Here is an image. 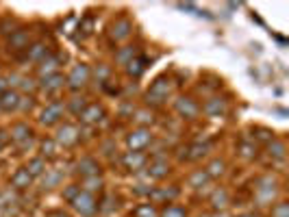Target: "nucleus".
Returning a JSON list of instances; mask_svg holds the SVG:
<instances>
[{
	"label": "nucleus",
	"mask_w": 289,
	"mask_h": 217,
	"mask_svg": "<svg viewBox=\"0 0 289 217\" xmlns=\"http://www.w3.org/2000/svg\"><path fill=\"white\" fill-rule=\"evenodd\" d=\"M61 115H63V107L59 102H53V104H48V107L41 111L39 122L46 124V126H53V124L59 122V117H61Z\"/></svg>",
	"instance_id": "6"
},
{
	"label": "nucleus",
	"mask_w": 289,
	"mask_h": 217,
	"mask_svg": "<svg viewBox=\"0 0 289 217\" xmlns=\"http://www.w3.org/2000/svg\"><path fill=\"white\" fill-rule=\"evenodd\" d=\"M4 91H7V81H4V78H0V96H2Z\"/></svg>",
	"instance_id": "43"
},
{
	"label": "nucleus",
	"mask_w": 289,
	"mask_h": 217,
	"mask_svg": "<svg viewBox=\"0 0 289 217\" xmlns=\"http://www.w3.org/2000/svg\"><path fill=\"white\" fill-rule=\"evenodd\" d=\"M137 122H142V124H146V122H152V115H148V113H137Z\"/></svg>",
	"instance_id": "41"
},
{
	"label": "nucleus",
	"mask_w": 289,
	"mask_h": 217,
	"mask_svg": "<svg viewBox=\"0 0 289 217\" xmlns=\"http://www.w3.org/2000/svg\"><path fill=\"white\" fill-rule=\"evenodd\" d=\"M63 76H61V74H53V76H48V78H46V81H44V89L46 91H57V89H61V87H63Z\"/></svg>",
	"instance_id": "24"
},
{
	"label": "nucleus",
	"mask_w": 289,
	"mask_h": 217,
	"mask_svg": "<svg viewBox=\"0 0 289 217\" xmlns=\"http://www.w3.org/2000/svg\"><path fill=\"white\" fill-rule=\"evenodd\" d=\"M274 193H276V183H274L272 178H261V181H259V187H257L259 200H261V202L272 200Z\"/></svg>",
	"instance_id": "9"
},
{
	"label": "nucleus",
	"mask_w": 289,
	"mask_h": 217,
	"mask_svg": "<svg viewBox=\"0 0 289 217\" xmlns=\"http://www.w3.org/2000/svg\"><path fill=\"white\" fill-rule=\"evenodd\" d=\"M146 66H148V59L135 57V59H130V61L126 63V72L130 74V76H142V74L146 72Z\"/></svg>",
	"instance_id": "16"
},
{
	"label": "nucleus",
	"mask_w": 289,
	"mask_h": 217,
	"mask_svg": "<svg viewBox=\"0 0 289 217\" xmlns=\"http://www.w3.org/2000/svg\"><path fill=\"white\" fill-rule=\"evenodd\" d=\"M20 107V94L18 91H4L2 96H0V109L2 111H16Z\"/></svg>",
	"instance_id": "12"
},
{
	"label": "nucleus",
	"mask_w": 289,
	"mask_h": 217,
	"mask_svg": "<svg viewBox=\"0 0 289 217\" xmlns=\"http://www.w3.org/2000/svg\"><path fill=\"white\" fill-rule=\"evenodd\" d=\"M130 31H133V26H130V22L126 17H120V20H115L113 24H111V37L113 39H126L130 35Z\"/></svg>",
	"instance_id": "8"
},
{
	"label": "nucleus",
	"mask_w": 289,
	"mask_h": 217,
	"mask_svg": "<svg viewBox=\"0 0 289 217\" xmlns=\"http://www.w3.org/2000/svg\"><path fill=\"white\" fill-rule=\"evenodd\" d=\"M100 184H102V181H100L98 176H90V178H85V191H87V193L96 191V189H100Z\"/></svg>",
	"instance_id": "31"
},
{
	"label": "nucleus",
	"mask_w": 289,
	"mask_h": 217,
	"mask_svg": "<svg viewBox=\"0 0 289 217\" xmlns=\"http://www.w3.org/2000/svg\"><path fill=\"white\" fill-rule=\"evenodd\" d=\"M57 67H59V59L57 57H46L44 61H41V66H39V76H44V78L53 76V74H57Z\"/></svg>",
	"instance_id": "20"
},
{
	"label": "nucleus",
	"mask_w": 289,
	"mask_h": 217,
	"mask_svg": "<svg viewBox=\"0 0 289 217\" xmlns=\"http://www.w3.org/2000/svg\"><path fill=\"white\" fill-rule=\"evenodd\" d=\"M161 217H185V211L181 206H167Z\"/></svg>",
	"instance_id": "36"
},
{
	"label": "nucleus",
	"mask_w": 289,
	"mask_h": 217,
	"mask_svg": "<svg viewBox=\"0 0 289 217\" xmlns=\"http://www.w3.org/2000/svg\"><path fill=\"white\" fill-rule=\"evenodd\" d=\"M207 183H209V176L204 169H198V172H194L192 176H189V184H192L194 189H202Z\"/></svg>",
	"instance_id": "25"
},
{
	"label": "nucleus",
	"mask_w": 289,
	"mask_h": 217,
	"mask_svg": "<svg viewBox=\"0 0 289 217\" xmlns=\"http://www.w3.org/2000/svg\"><path fill=\"white\" fill-rule=\"evenodd\" d=\"M211 204H213V209H224V206L228 204V193L224 191V189H216L213 191V196H211Z\"/></svg>",
	"instance_id": "23"
},
{
	"label": "nucleus",
	"mask_w": 289,
	"mask_h": 217,
	"mask_svg": "<svg viewBox=\"0 0 289 217\" xmlns=\"http://www.w3.org/2000/svg\"><path fill=\"white\" fill-rule=\"evenodd\" d=\"M85 107H87L85 98H72V102H70V111H72V113H78V115L83 113V109Z\"/></svg>",
	"instance_id": "34"
},
{
	"label": "nucleus",
	"mask_w": 289,
	"mask_h": 217,
	"mask_svg": "<svg viewBox=\"0 0 289 217\" xmlns=\"http://www.w3.org/2000/svg\"><path fill=\"white\" fill-rule=\"evenodd\" d=\"M102 117H105V109L100 104H87L81 113V122L85 124H98Z\"/></svg>",
	"instance_id": "7"
},
{
	"label": "nucleus",
	"mask_w": 289,
	"mask_h": 217,
	"mask_svg": "<svg viewBox=\"0 0 289 217\" xmlns=\"http://www.w3.org/2000/svg\"><path fill=\"white\" fill-rule=\"evenodd\" d=\"M152 141V135H150V131L148 128H137V131H133L128 135V139H126V144L128 148L133 152H139V150H144L148 144Z\"/></svg>",
	"instance_id": "3"
},
{
	"label": "nucleus",
	"mask_w": 289,
	"mask_h": 217,
	"mask_svg": "<svg viewBox=\"0 0 289 217\" xmlns=\"http://www.w3.org/2000/svg\"><path fill=\"white\" fill-rule=\"evenodd\" d=\"M59 178H61V176H59V174H50V176L48 178H44V187H54V184H57L59 183Z\"/></svg>",
	"instance_id": "38"
},
{
	"label": "nucleus",
	"mask_w": 289,
	"mask_h": 217,
	"mask_svg": "<svg viewBox=\"0 0 289 217\" xmlns=\"http://www.w3.org/2000/svg\"><path fill=\"white\" fill-rule=\"evenodd\" d=\"M272 217H289V204L287 202H281L272 209Z\"/></svg>",
	"instance_id": "33"
},
{
	"label": "nucleus",
	"mask_w": 289,
	"mask_h": 217,
	"mask_svg": "<svg viewBox=\"0 0 289 217\" xmlns=\"http://www.w3.org/2000/svg\"><path fill=\"white\" fill-rule=\"evenodd\" d=\"M130 59H135V50H133V48H126V50H122V52L118 54V61L124 63V66H126Z\"/></svg>",
	"instance_id": "37"
},
{
	"label": "nucleus",
	"mask_w": 289,
	"mask_h": 217,
	"mask_svg": "<svg viewBox=\"0 0 289 217\" xmlns=\"http://www.w3.org/2000/svg\"><path fill=\"white\" fill-rule=\"evenodd\" d=\"M124 165H126V169H130V172H135V169H142L144 163H146V156L142 154V152H126L124 154Z\"/></svg>",
	"instance_id": "13"
},
{
	"label": "nucleus",
	"mask_w": 289,
	"mask_h": 217,
	"mask_svg": "<svg viewBox=\"0 0 289 217\" xmlns=\"http://www.w3.org/2000/svg\"><path fill=\"white\" fill-rule=\"evenodd\" d=\"M78 191H81V187H70V189H65V193H63V196L68 198V200H72V198L76 196Z\"/></svg>",
	"instance_id": "40"
},
{
	"label": "nucleus",
	"mask_w": 289,
	"mask_h": 217,
	"mask_svg": "<svg viewBox=\"0 0 289 217\" xmlns=\"http://www.w3.org/2000/svg\"><path fill=\"white\" fill-rule=\"evenodd\" d=\"M213 217H226L224 213H216V215H213Z\"/></svg>",
	"instance_id": "46"
},
{
	"label": "nucleus",
	"mask_w": 289,
	"mask_h": 217,
	"mask_svg": "<svg viewBox=\"0 0 289 217\" xmlns=\"http://www.w3.org/2000/svg\"><path fill=\"white\" fill-rule=\"evenodd\" d=\"M11 139L18 141L20 146H26L31 141V128L26 124H13L11 128Z\"/></svg>",
	"instance_id": "11"
},
{
	"label": "nucleus",
	"mask_w": 289,
	"mask_h": 217,
	"mask_svg": "<svg viewBox=\"0 0 289 217\" xmlns=\"http://www.w3.org/2000/svg\"><path fill=\"white\" fill-rule=\"evenodd\" d=\"M53 217H68L65 213H53Z\"/></svg>",
	"instance_id": "44"
},
{
	"label": "nucleus",
	"mask_w": 289,
	"mask_h": 217,
	"mask_svg": "<svg viewBox=\"0 0 289 217\" xmlns=\"http://www.w3.org/2000/svg\"><path fill=\"white\" fill-rule=\"evenodd\" d=\"M70 204H72L74 211H76V213H81V215H94L96 209H98L96 198L91 196V193H87V191H78L76 196L70 200Z\"/></svg>",
	"instance_id": "1"
},
{
	"label": "nucleus",
	"mask_w": 289,
	"mask_h": 217,
	"mask_svg": "<svg viewBox=\"0 0 289 217\" xmlns=\"http://www.w3.org/2000/svg\"><path fill=\"white\" fill-rule=\"evenodd\" d=\"M87 81H90V67H87L85 63H81V66H74L72 72H70V76H68L70 87H72V89H81V87L85 85Z\"/></svg>",
	"instance_id": "4"
},
{
	"label": "nucleus",
	"mask_w": 289,
	"mask_h": 217,
	"mask_svg": "<svg viewBox=\"0 0 289 217\" xmlns=\"http://www.w3.org/2000/svg\"><path fill=\"white\" fill-rule=\"evenodd\" d=\"M148 193H150L152 202H170L179 196V189H155V191H148Z\"/></svg>",
	"instance_id": "18"
},
{
	"label": "nucleus",
	"mask_w": 289,
	"mask_h": 217,
	"mask_svg": "<svg viewBox=\"0 0 289 217\" xmlns=\"http://www.w3.org/2000/svg\"><path fill=\"white\" fill-rule=\"evenodd\" d=\"M26 169H29L31 176H41V174H44V169H46V165H44V161H41V159H35V161H31Z\"/></svg>",
	"instance_id": "30"
},
{
	"label": "nucleus",
	"mask_w": 289,
	"mask_h": 217,
	"mask_svg": "<svg viewBox=\"0 0 289 217\" xmlns=\"http://www.w3.org/2000/svg\"><path fill=\"white\" fill-rule=\"evenodd\" d=\"M57 141L54 139H46L41 141V154L46 156V159H53V156H57Z\"/></svg>",
	"instance_id": "28"
},
{
	"label": "nucleus",
	"mask_w": 289,
	"mask_h": 217,
	"mask_svg": "<svg viewBox=\"0 0 289 217\" xmlns=\"http://www.w3.org/2000/svg\"><path fill=\"white\" fill-rule=\"evenodd\" d=\"M135 217H157V209L152 204H139L135 209Z\"/></svg>",
	"instance_id": "29"
},
{
	"label": "nucleus",
	"mask_w": 289,
	"mask_h": 217,
	"mask_svg": "<svg viewBox=\"0 0 289 217\" xmlns=\"http://www.w3.org/2000/svg\"><path fill=\"white\" fill-rule=\"evenodd\" d=\"M176 111H179L181 115H183V117H196V115H198V104L194 102L192 98H179L176 100Z\"/></svg>",
	"instance_id": "10"
},
{
	"label": "nucleus",
	"mask_w": 289,
	"mask_h": 217,
	"mask_svg": "<svg viewBox=\"0 0 289 217\" xmlns=\"http://www.w3.org/2000/svg\"><path fill=\"white\" fill-rule=\"evenodd\" d=\"M270 154H272L274 159H283V156H285V146L278 144V141L270 144Z\"/></svg>",
	"instance_id": "32"
},
{
	"label": "nucleus",
	"mask_w": 289,
	"mask_h": 217,
	"mask_svg": "<svg viewBox=\"0 0 289 217\" xmlns=\"http://www.w3.org/2000/svg\"><path fill=\"white\" fill-rule=\"evenodd\" d=\"M7 141H9L7 133H2V131H0V152H2V148H4V146H7Z\"/></svg>",
	"instance_id": "42"
},
{
	"label": "nucleus",
	"mask_w": 289,
	"mask_h": 217,
	"mask_svg": "<svg viewBox=\"0 0 289 217\" xmlns=\"http://www.w3.org/2000/svg\"><path fill=\"white\" fill-rule=\"evenodd\" d=\"M170 91H172V83L167 81V78H157V81L150 85V89H148L146 100L152 104H161L163 100H167Z\"/></svg>",
	"instance_id": "2"
},
{
	"label": "nucleus",
	"mask_w": 289,
	"mask_h": 217,
	"mask_svg": "<svg viewBox=\"0 0 289 217\" xmlns=\"http://www.w3.org/2000/svg\"><path fill=\"white\" fill-rule=\"evenodd\" d=\"M76 167H78V172H81L85 178L98 176V169H100V167H98L96 161H94V159H90V156H87V159H83V161H78Z\"/></svg>",
	"instance_id": "17"
},
{
	"label": "nucleus",
	"mask_w": 289,
	"mask_h": 217,
	"mask_svg": "<svg viewBox=\"0 0 289 217\" xmlns=\"http://www.w3.org/2000/svg\"><path fill=\"white\" fill-rule=\"evenodd\" d=\"M46 57H48V48H46L44 44H35L29 50V59H31V61H44Z\"/></svg>",
	"instance_id": "26"
},
{
	"label": "nucleus",
	"mask_w": 289,
	"mask_h": 217,
	"mask_svg": "<svg viewBox=\"0 0 289 217\" xmlns=\"http://www.w3.org/2000/svg\"><path fill=\"white\" fill-rule=\"evenodd\" d=\"M187 159L189 161H198V159H202L204 154L209 152V144H194V146H189L187 148Z\"/></svg>",
	"instance_id": "22"
},
{
	"label": "nucleus",
	"mask_w": 289,
	"mask_h": 217,
	"mask_svg": "<svg viewBox=\"0 0 289 217\" xmlns=\"http://www.w3.org/2000/svg\"><path fill=\"white\" fill-rule=\"evenodd\" d=\"M26 44H29V33L26 31H13L11 37H9V46L16 50L26 48Z\"/></svg>",
	"instance_id": "21"
},
{
	"label": "nucleus",
	"mask_w": 289,
	"mask_h": 217,
	"mask_svg": "<svg viewBox=\"0 0 289 217\" xmlns=\"http://www.w3.org/2000/svg\"><path fill=\"white\" fill-rule=\"evenodd\" d=\"M167 172H170V165H167V161H163V159L152 161L150 167H148V174H150V178H165Z\"/></svg>",
	"instance_id": "15"
},
{
	"label": "nucleus",
	"mask_w": 289,
	"mask_h": 217,
	"mask_svg": "<svg viewBox=\"0 0 289 217\" xmlns=\"http://www.w3.org/2000/svg\"><path fill=\"white\" fill-rule=\"evenodd\" d=\"M239 217H257V215H253V213H246V215H239Z\"/></svg>",
	"instance_id": "45"
},
{
	"label": "nucleus",
	"mask_w": 289,
	"mask_h": 217,
	"mask_svg": "<svg viewBox=\"0 0 289 217\" xmlns=\"http://www.w3.org/2000/svg\"><path fill=\"white\" fill-rule=\"evenodd\" d=\"M204 113L211 115V117H220V115L226 113V102L222 98H211L207 100V104H204Z\"/></svg>",
	"instance_id": "14"
},
{
	"label": "nucleus",
	"mask_w": 289,
	"mask_h": 217,
	"mask_svg": "<svg viewBox=\"0 0 289 217\" xmlns=\"http://www.w3.org/2000/svg\"><path fill=\"white\" fill-rule=\"evenodd\" d=\"M239 150L246 159H254V156H257V146H253V144H241Z\"/></svg>",
	"instance_id": "35"
},
{
	"label": "nucleus",
	"mask_w": 289,
	"mask_h": 217,
	"mask_svg": "<svg viewBox=\"0 0 289 217\" xmlns=\"http://www.w3.org/2000/svg\"><path fill=\"white\" fill-rule=\"evenodd\" d=\"M57 144H61V146H74L78 141V128L76 126H72V124H63L61 128L57 131Z\"/></svg>",
	"instance_id": "5"
},
{
	"label": "nucleus",
	"mask_w": 289,
	"mask_h": 217,
	"mask_svg": "<svg viewBox=\"0 0 289 217\" xmlns=\"http://www.w3.org/2000/svg\"><path fill=\"white\" fill-rule=\"evenodd\" d=\"M20 87H22V89H26V91H31V89H35V83H33L31 81V78H20Z\"/></svg>",
	"instance_id": "39"
},
{
	"label": "nucleus",
	"mask_w": 289,
	"mask_h": 217,
	"mask_svg": "<svg viewBox=\"0 0 289 217\" xmlns=\"http://www.w3.org/2000/svg\"><path fill=\"white\" fill-rule=\"evenodd\" d=\"M204 172H207V176H209V178H217V176H222V174H224V161H220V159L211 161V163H209V167L204 169Z\"/></svg>",
	"instance_id": "27"
},
{
	"label": "nucleus",
	"mask_w": 289,
	"mask_h": 217,
	"mask_svg": "<svg viewBox=\"0 0 289 217\" xmlns=\"http://www.w3.org/2000/svg\"><path fill=\"white\" fill-rule=\"evenodd\" d=\"M31 181H33V176L29 174V169H18V172L11 176V184H13L16 189H26V187H31Z\"/></svg>",
	"instance_id": "19"
}]
</instances>
